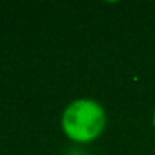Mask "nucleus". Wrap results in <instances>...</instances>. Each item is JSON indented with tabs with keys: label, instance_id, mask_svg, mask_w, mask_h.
Here are the masks:
<instances>
[{
	"label": "nucleus",
	"instance_id": "f257e3e1",
	"mask_svg": "<svg viewBox=\"0 0 155 155\" xmlns=\"http://www.w3.org/2000/svg\"><path fill=\"white\" fill-rule=\"evenodd\" d=\"M106 110L104 106L90 97L73 99L62 110L60 130L62 133L77 144H88L97 140L106 130Z\"/></svg>",
	"mask_w": 155,
	"mask_h": 155
},
{
	"label": "nucleus",
	"instance_id": "f03ea898",
	"mask_svg": "<svg viewBox=\"0 0 155 155\" xmlns=\"http://www.w3.org/2000/svg\"><path fill=\"white\" fill-rule=\"evenodd\" d=\"M151 124H153V130H155V110H153V115H151Z\"/></svg>",
	"mask_w": 155,
	"mask_h": 155
}]
</instances>
